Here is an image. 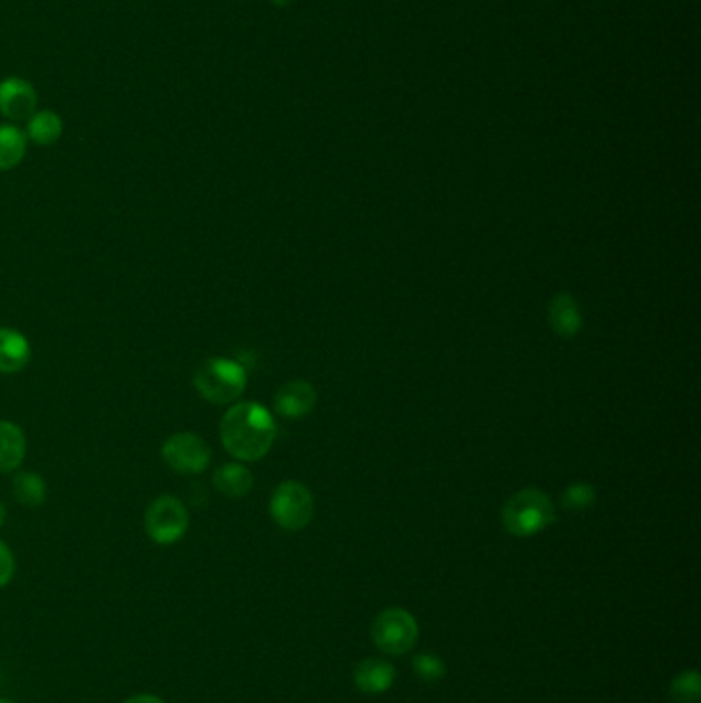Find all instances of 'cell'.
I'll return each instance as SVG.
<instances>
[{
    "label": "cell",
    "mask_w": 701,
    "mask_h": 703,
    "mask_svg": "<svg viewBox=\"0 0 701 703\" xmlns=\"http://www.w3.org/2000/svg\"><path fill=\"white\" fill-rule=\"evenodd\" d=\"M221 440L229 455L254 464L268 455L276 440V422L268 407L255 402L231 405L221 419Z\"/></svg>",
    "instance_id": "6da1fadb"
},
{
    "label": "cell",
    "mask_w": 701,
    "mask_h": 703,
    "mask_svg": "<svg viewBox=\"0 0 701 703\" xmlns=\"http://www.w3.org/2000/svg\"><path fill=\"white\" fill-rule=\"evenodd\" d=\"M552 498L538 488H524L510 496L502 509V524L512 537H533L555 523Z\"/></svg>",
    "instance_id": "7a4b0ae2"
},
{
    "label": "cell",
    "mask_w": 701,
    "mask_h": 703,
    "mask_svg": "<svg viewBox=\"0 0 701 703\" xmlns=\"http://www.w3.org/2000/svg\"><path fill=\"white\" fill-rule=\"evenodd\" d=\"M194 387L210 404H233L245 393L247 369L240 360L212 356L195 369Z\"/></svg>",
    "instance_id": "3957f363"
},
{
    "label": "cell",
    "mask_w": 701,
    "mask_h": 703,
    "mask_svg": "<svg viewBox=\"0 0 701 703\" xmlns=\"http://www.w3.org/2000/svg\"><path fill=\"white\" fill-rule=\"evenodd\" d=\"M269 514L284 531H302L315 516L311 490L297 479L283 481L269 498Z\"/></svg>",
    "instance_id": "277c9868"
},
{
    "label": "cell",
    "mask_w": 701,
    "mask_h": 703,
    "mask_svg": "<svg viewBox=\"0 0 701 703\" xmlns=\"http://www.w3.org/2000/svg\"><path fill=\"white\" fill-rule=\"evenodd\" d=\"M190 524V514L176 496H159L145 514V529L155 543L171 545L180 541Z\"/></svg>",
    "instance_id": "5b68a950"
},
{
    "label": "cell",
    "mask_w": 701,
    "mask_h": 703,
    "mask_svg": "<svg viewBox=\"0 0 701 703\" xmlns=\"http://www.w3.org/2000/svg\"><path fill=\"white\" fill-rule=\"evenodd\" d=\"M373 640L381 652L402 657L418 642V624L403 609H387L374 619Z\"/></svg>",
    "instance_id": "8992f818"
},
{
    "label": "cell",
    "mask_w": 701,
    "mask_h": 703,
    "mask_svg": "<svg viewBox=\"0 0 701 703\" xmlns=\"http://www.w3.org/2000/svg\"><path fill=\"white\" fill-rule=\"evenodd\" d=\"M161 455L169 469L181 476H195L206 471L212 459L206 440L194 433H176L169 436L163 443Z\"/></svg>",
    "instance_id": "52a82bcc"
},
{
    "label": "cell",
    "mask_w": 701,
    "mask_h": 703,
    "mask_svg": "<svg viewBox=\"0 0 701 703\" xmlns=\"http://www.w3.org/2000/svg\"><path fill=\"white\" fill-rule=\"evenodd\" d=\"M38 107V93L23 78L0 83V114L13 121L30 120Z\"/></svg>",
    "instance_id": "ba28073f"
},
{
    "label": "cell",
    "mask_w": 701,
    "mask_h": 703,
    "mask_svg": "<svg viewBox=\"0 0 701 703\" xmlns=\"http://www.w3.org/2000/svg\"><path fill=\"white\" fill-rule=\"evenodd\" d=\"M317 404V391L309 381H288L274 397V409L278 416L300 419L309 416Z\"/></svg>",
    "instance_id": "9c48e42d"
},
{
    "label": "cell",
    "mask_w": 701,
    "mask_h": 703,
    "mask_svg": "<svg viewBox=\"0 0 701 703\" xmlns=\"http://www.w3.org/2000/svg\"><path fill=\"white\" fill-rule=\"evenodd\" d=\"M548 323L562 340H574L582 330L581 307L570 292H557L548 305Z\"/></svg>",
    "instance_id": "30bf717a"
},
{
    "label": "cell",
    "mask_w": 701,
    "mask_h": 703,
    "mask_svg": "<svg viewBox=\"0 0 701 703\" xmlns=\"http://www.w3.org/2000/svg\"><path fill=\"white\" fill-rule=\"evenodd\" d=\"M31 348L21 331L0 328V373L13 374L23 371L30 362Z\"/></svg>",
    "instance_id": "8fae6325"
},
{
    "label": "cell",
    "mask_w": 701,
    "mask_h": 703,
    "mask_svg": "<svg viewBox=\"0 0 701 703\" xmlns=\"http://www.w3.org/2000/svg\"><path fill=\"white\" fill-rule=\"evenodd\" d=\"M28 452V440L15 422L0 419V473H11L21 467Z\"/></svg>",
    "instance_id": "7c38bea8"
},
{
    "label": "cell",
    "mask_w": 701,
    "mask_h": 703,
    "mask_svg": "<svg viewBox=\"0 0 701 703\" xmlns=\"http://www.w3.org/2000/svg\"><path fill=\"white\" fill-rule=\"evenodd\" d=\"M214 488L221 494L240 500L254 490V473L243 464H226L219 467L212 476Z\"/></svg>",
    "instance_id": "4fadbf2b"
},
{
    "label": "cell",
    "mask_w": 701,
    "mask_h": 703,
    "mask_svg": "<svg viewBox=\"0 0 701 703\" xmlns=\"http://www.w3.org/2000/svg\"><path fill=\"white\" fill-rule=\"evenodd\" d=\"M395 681V669L385 660L369 659L360 662L354 671V683L362 693H385Z\"/></svg>",
    "instance_id": "5bb4252c"
},
{
    "label": "cell",
    "mask_w": 701,
    "mask_h": 703,
    "mask_svg": "<svg viewBox=\"0 0 701 703\" xmlns=\"http://www.w3.org/2000/svg\"><path fill=\"white\" fill-rule=\"evenodd\" d=\"M28 152V136L15 126L0 124V171H9L23 161Z\"/></svg>",
    "instance_id": "9a60e30c"
},
{
    "label": "cell",
    "mask_w": 701,
    "mask_h": 703,
    "mask_svg": "<svg viewBox=\"0 0 701 703\" xmlns=\"http://www.w3.org/2000/svg\"><path fill=\"white\" fill-rule=\"evenodd\" d=\"M28 136L40 147H52L61 140L62 120L54 111H40L31 116Z\"/></svg>",
    "instance_id": "2e32d148"
},
{
    "label": "cell",
    "mask_w": 701,
    "mask_h": 703,
    "mask_svg": "<svg viewBox=\"0 0 701 703\" xmlns=\"http://www.w3.org/2000/svg\"><path fill=\"white\" fill-rule=\"evenodd\" d=\"M13 496H15L17 502L28 507V509H38L45 502V481L42 476L38 473H31V471H23L17 476L13 481Z\"/></svg>",
    "instance_id": "e0dca14e"
},
{
    "label": "cell",
    "mask_w": 701,
    "mask_h": 703,
    "mask_svg": "<svg viewBox=\"0 0 701 703\" xmlns=\"http://www.w3.org/2000/svg\"><path fill=\"white\" fill-rule=\"evenodd\" d=\"M595 502H597V490H595V486H591L586 481H576V483L567 486L560 498L562 509L572 510V512L593 509Z\"/></svg>",
    "instance_id": "ac0fdd59"
},
{
    "label": "cell",
    "mask_w": 701,
    "mask_h": 703,
    "mask_svg": "<svg viewBox=\"0 0 701 703\" xmlns=\"http://www.w3.org/2000/svg\"><path fill=\"white\" fill-rule=\"evenodd\" d=\"M671 700L675 703H700L701 679L698 671L679 674L671 685Z\"/></svg>",
    "instance_id": "d6986e66"
},
{
    "label": "cell",
    "mask_w": 701,
    "mask_h": 703,
    "mask_svg": "<svg viewBox=\"0 0 701 703\" xmlns=\"http://www.w3.org/2000/svg\"><path fill=\"white\" fill-rule=\"evenodd\" d=\"M414 673L424 683H436V681H440L445 677L447 669H445V662L438 659L436 654L424 652V654H418L414 659Z\"/></svg>",
    "instance_id": "ffe728a7"
},
{
    "label": "cell",
    "mask_w": 701,
    "mask_h": 703,
    "mask_svg": "<svg viewBox=\"0 0 701 703\" xmlns=\"http://www.w3.org/2000/svg\"><path fill=\"white\" fill-rule=\"evenodd\" d=\"M13 576H15V557L7 547V543L0 541V588L11 583Z\"/></svg>",
    "instance_id": "44dd1931"
},
{
    "label": "cell",
    "mask_w": 701,
    "mask_h": 703,
    "mask_svg": "<svg viewBox=\"0 0 701 703\" xmlns=\"http://www.w3.org/2000/svg\"><path fill=\"white\" fill-rule=\"evenodd\" d=\"M126 703H164L161 697H157V695H135V697H130Z\"/></svg>",
    "instance_id": "7402d4cb"
},
{
    "label": "cell",
    "mask_w": 701,
    "mask_h": 703,
    "mask_svg": "<svg viewBox=\"0 0 701 703\" xmlns=\"http://www.w3.org/2000/svg\"><path fill=\"white\" fill-rule=\"evenodd\" d=\"M4 516H7V510L2 507V502H0V526L4 523Z\"/></svg>",
    "instance_id": "603a6c76"
},
{
    "label": "cell",
    "mask_w": 701,
    "mask_h": 703,
    "mask_svg": "<svg viewBox=\"0 0 701 703\" xmlns=\"http://www.w3.org/2000/svg\"><path fill=\"white\" fill-rule=\"evenodd\" d=\"M0 703H13V702H9V700H0Z\"/></svg>",
    "instance_id": "cb8c5ba5"
},
{
    "label": "cell",
    "mask_w": 701,
    "mask_h": 703,
    "mask_svg": "<svg viewBox=\"0 0 701 703\" xmlns=\"http://www.w3.org/2000/svg\"><path fill=\"white\" fill-rule=\"evenodd\" d=\"M274 2H283V0H274Z\"/></svg>",
    "instance_id": "d4e9b609"
}]
</instances>
